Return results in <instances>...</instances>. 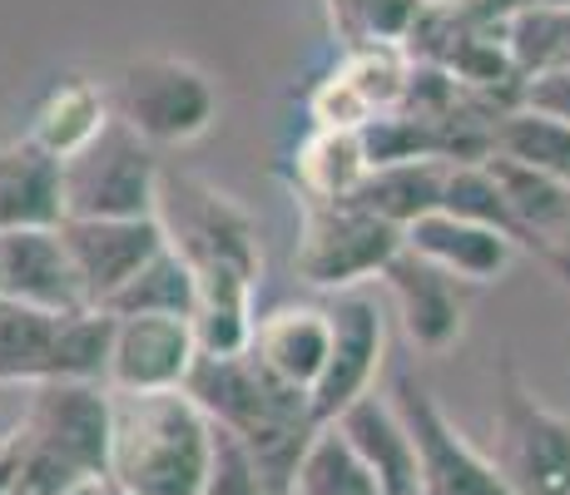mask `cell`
I'll use <instances>...</instances> for the list:
<instances>
[{
	"label": "cell",
	"mask_w": 570,
	"mask_h": 495,
	"mask_svg": "<svg viewBox=\"0 0 570 495\" xmlns=\"http://www.w3.org/2000/svg\"><path fill=\"white\" fill-rule=\"evenodd\" d=\"M65 174V218H149L159 198V149L145 145L135 129H125L115 115L100 135L70 159H60Z\"/></svg>",
	"instance_id": "52a82bcc"
},
{
	"label": "cell",
	"mask_w": 570,
	"mask_h": 495,
	"mask_svg": "<svg viewBox=\"0 0 570 495\" xmlns=\"http://www.w3.org/2000/svg\"><path fill=\"white\" fill-rule=\"evenodd\" d=\"M155 218L164 244L194 273V347L199 357H238L254 337V293L263 273L258 224L244 204L194 174H159Z\"/></svg>",
	"instance_id": "6da1fadb"
},
{
	"label": "cell",
	"mask_w": 570,
	"mask_h": 495,
	"mask_svg": "<svg viewBox=\"0 0 570 495\" xmlns=\"http://www.w3.org/2000/svg\"><path fill=\"white\" fill-rule=\"evenodd\" d=\"M214 422L184 387L109 392L105 481L125 495H199Z\"/></svg>",
	"instance_id": "3957f363"
},
{
	"label": "cell",
	"mask_w": 570,
	"mask_h": 495,
	"mask_svg": "<svg viewBox=\"0 0 570 495\" xmlns=\"http://www.w3.org/2000/svg\"><path fill=\"white\" fill-rule=\"evenodd\" d=\"M105 90L109 115L155 149H179L204 139L224 109L214 75L199 70L194 60H179V55H139Z\"/></svg>",
	"instance_id": "5b68a950"
},
{
	"label": "cell",
	"mask_w": 570,
	"mask_h": 495,
	"mask_svg": "<svg viewBox=\"0 0 570 495\" xmlns=\"http://www.w3.org/2000/svg\"><path fill=\"white\" fill-rule=\"evenodd\" d=\"M327 26H333L337 46H372V40H407L416 16L426 10V0H323Z\"/></svg>",
	"instance_id": "f546056e"
},
{
	"label": "cell",
	"mask_w": 570,
	"mask_h": 495,
	"mask_svg": "<svg viewBox=\"0 0 570 495\" xmlns=\"http://www.w3.org/2000/svg\"><path fill=\"white\" fill-rule=\"evenodd\" d=\"M377 283H387L392 303L402 313L412 347L426 357H442L466 337V293L452 273H442L436 263H426L422 253L397 248L382 263Z\"/></svg>",
	"instance_id": "4fadbf2b"
},
{
	"label": "cell",
	"mask_w": 570,
	"mask_h": 495,
	"mask_svg": "<svg viewBox=\"0 0 570 495\" xmlns=\"http://www.w3.org/2000/svg\"><path fill=\"white\" fill-rule=\"evenodd\" d=\"M109 317H189L194 313V273L164 244L135 278L100 307Z\"/></svg>",
	"instance_id": "d4e9b609"
},
{
	"label": "cell",
	"mask_w": 570,
	"mask_h": 495,
	"mask_svg": "<svg viewBox=\"0 0 570 495\" xmlns=\"http://www.w3.org/2000/svg\"><path fill=\"white\" fill-rule=\"evenodd\" d=\"M0 297L46 307V313L90 307L60 228H10V234H0Z\"/></svg>",
	"instance_id": "9a60e30c"
},
{
	"label": "cell",
	"mask_w": 570,
	"mask_h": 495,
	"mask_svg": "<svg viewBox=\"0 0 570 495\" xmlns=\"http://www.w3.org/2000/svg\"><path fill=\"white\" fill-rule=\"evenodd\" d=\"M333 426L353 442V451L367 461V471L377 476L382 495H416V461H412V442L402 432L397 412L382 402L377 392L357 396L347 412L333 416Z\"/></svg>",
	"instance_id": "d6986e66"
},
{
	"label": "cell",
	"mask_w": 570,
	"mask_h": 495,
	"mask_svg": "<svg viewBox=\"0 0 570 495\" xmlns=\"http://www.w3.org/2000/svg\"><path fill=\"white\" fill-rule=\"evenodd\" d=\"M55 327H60V313L0 297V382H30V387L46 382L55 357Z\"/></svg>",
	"instance_id": "484cf974"
},
{
	"label": "cell",
	"mask_w": 570,
	"mask_h": 495,
	"mask_svg": "<svg viewBox=\"0 0 570 495\" xmlns=\"http://www.w3.org/2000/svg\"><path fill=\"white\" fill-rule=\"evenodd\" d=\"M382 347H387L382 307L372 303L363 288L333 293V303H327V357H323V372H317V382L308 392L317 426L333 422L357 396L372 392L377 367H382Z\"/></svg>",
	"instance_id": "8fae6325"
},
{
	"label": "cell",
	"mask_w": 570,
	"mask_h": 495,
	"mask_svg": "<svg viewBox=\"0 0 570 495\" xmlns=\"http://www.w3.org/2000/svg\"><path fill=\"white\" fill-rule=\"evenodd\" d=\"M436 208H446V214H456V218H471V224L497 228V234H507L517 248H531L525 244V234L517 228V218H511V208H507V198H501L497 179H491L487 159L481 164H446L442 204Z\"/></svg>",
	"instance_id": "f1b7e54d"
},
{
	"label": "cell",
	"mask_w": 570,
	"mask_h": 495,
	"mask_svg": "<svg viewBox=\"0 0 570 495\" xmlns=\"http://www.w3.org/2000/svg\"><path fill=\"white\" fill-rule=\"evenodd\" d=\"M65 253L75 263V278L90 307H105L139 268L164 248L159 218H65Z\"/></svg>",
	"instance_id": "7c38bea8"
},
{
	"label": "cell",
	"mask_w": 570,
	"mask_h": 495,
	"mask_svg": "<svg viewBox=\"0 0 570 495\" xmlns=\"http://www.w3.org/2000/svg\"><path fill=\"white\" fill-rule=\"evenodd\" d=\"M491 154L525 164V169L556 174V179L570 184V125H561V119H546V115L511 105L491 125Z\"/></svg>",
	"instance_id": "4316f807"
},
{
	"label": "cell",
	"mask_w": 570,
	"mask_h": 495,
	"mask_svg": "<svg viewBox=\"0 0 570 495\" xmlns=\"http://www.w3.org/2000/svg\"><path fill=\"white\" fill-rule=\"evenodd\" d=\"M65 224V174L60 159L30 145H0V234L10 228H60Z\"/></svg>",
	"instance_id": "e0dca14e"
},
{
	"label": "cell",
	"mask_w": 570,
	"mask_h": 495,
	"mask_svg": "<svg viewBox=\"0 0 570 495\" xmlns=\"http://www.w3.org/2000/svg\"><path fill=\"white\" fill-rule=\"evenodd\" d=\"M442 174H446V164H436V159L377 164V169H367V179L353 189V204H363L367 214L387 218L392 228H407L412 218L432 214V208L442 204Z\"/></svg>",
	"instance_id": "603a6c76"
},
{
	"label": "cell",
	"mask_w": 570,
	"mask_h": 495,
	"mask_svg": "<svg viewBox=\"0 0 570 495\" xmlns=\"http://www.w3.org/2000/svg\"><path fill=\"white\" fill-rule=\"evenodd\" d=\"M402 248V228L367 214L353 198H303L293 273L317 293H347L377 278L382 263Z\"/></svg>",
	"instance_id": "8992f818"
},
{
	"label": "cell",
	"mask_w": 570,
	"mask_h": 495,
	"mask_svg": "<svg viewBox=\"0 0 570 495\" xmlns=\"http://www.w3.org/2000/svg\"><path fill=\"white\" fill-rule=\"evenodd\" d=\"M194 357V327L189 317H115L105 362L109 392H169L184 387Z\"/></svg>",
	"instance_id": "5bb4252c"
},
{
	"label": "cell",
	"mask_w": 570,
	"mask_h": 495,
	"mask_svg": "<svg viewBox=\"0 0 570 495\" xmlns=\"http://www.w3.org/2000/svg\"><path fill=\"white\" fill-rule=\"evenodd\" d=\"M105 495H125V491H115V486H109V481H105Z\"/></svg>",
	"instance_id": "d590c367"
},
{
	"label": "cell",
	"mask_w": 570,
	"mask_h": 495,
	"mask_svg": "<svg viewBox=\"0 0 570 495\" xmlns=\"http://www.w3.org/2000/svg\"><path fill=\"white\" fill-rule=\"evenodd\" d=\"M367 169L372 164L357 129L313 125L293 154V189H298V198H353Z\"/></svg>",
	"instance_id": "7402d4cb"
},
{
	"label": "cell",
	"mask_w": 570,
	"mask_h": 495,
	"mask_svg": "<svg viewBox=\"0 0 570 495\" xmlns=\"http://www.w3.org/2000/svg\"><path fill=\"white\" fill-rule=\"evenodd\" d=\"M487 169H491V179H497L501 198H507L517 228L525 234V244H531V253L561 244L566 224H570V184L556 179V174L511 164V159H501V154H491Z\"/></svg>",
	"instance_id": "44dd1931"
},
{
	"label": "cell",
	"mask_w": 570,
	"mask_h": 495,
	"mask_svg": "<svg viewBox=\"0 0 570 495\" xmlns=\"http://www.w3.org/2000/svg\"><path fill=\"white\" fill-rule=\"evenodd\" d=\"M541 258H546V268L556 273V283H561V288H570V244H551V248H541Z\"/></svg>",
	"instance_id": "d6a6232c"
},
{
	"label": "cell",
	"mask_w": 570,
	"mask_h": 495,
	"mask_svg": "<svg viewBox=\"0 0 570 495\" xmlns=\"http://www.w3.org/2000/svg\"><path fill=\"white\" fill-rule=\"evenodd\" d=\"M517 109H531V115H546V119H561V125H570V60L521 75Z\"/></svg>",
	"instance_id": "1f68e13d"
},
{
	"label": "cell",
	"mask_w": 570,
	"mask_h": 495,
	"mask_svg": "<svg viewBox=\"0 0 570 495\" xmlns=\"http://www.w3.org/2000/svg\"><path fill=\"white\" fill-rule=\"evenodd\" d=\"M258 367H268L278 382L298 392H313L317 372L327 357V307L298 303V307H273L268 317H254V337H248Z\"/></svg>",
	"instance_id": "ac0fdd59"
},
{
	"label": "cell",
	"mask_w": 570,
	"mask_h": 495,
	"mask_svg": "<svg viewBox=\"0 0 570 495\" xmlns=\"http://www.w3.org/2000/svg\"><path fill=\"white\" fill-rule=\"evenodd\" d=\"M491 466L511 495H570V416L531 392L511 352L491 372Z\"/></svg>",
	"instance_id": "277c9868"
},
{
	"label": "cell",
	"mask_w": 570,
	"mask_h": 495,
	"mask_svg": "<svg viewBox=\"0 0 570 495\" xmlns=\"http://www.w3.org/2000/svg\"><path fill=\"white\" fill-rule=\"evenodd\" d=\"M199 495H268L258 481L254 456L244 451L234 432L214 426V446H208V471H204V491Z\"/></svg>",
	"instance_id": "4dcf8cb0"
},
{
	"label": "cell",
	"mask_w": 570,
	"mask_h": 495,
	"mask_svg": "<svg viewBox=\"0 0 570 495\" xmlns=\"http://www.w3.org/2000/svg\"><path fill=\"white\" fill-rule=\"evenodd\" d=\"M20 432L70 481H105L109 387L105 382H36Z\"/></svg>",
	"instance_id": "9c48e42d"
},
{
	"label": "cell",
	"mask_w": 570,
	"mask_h": 495,
	"mask_svg": "<svg viewBox=\"0 0 570 495\" xmlns=\"http://www.w3.org/2000/svg\"><path fill=\"white\" fill-rule=\"evenodd\" d=\"M501 46H507L517 75H531V70H546V65L570 60V10L541 6V0H521L517 16L507 20Z\"/></svg>",
	"instance_id": "83f0119b"
},
{
	"label": "cell",
	"mask_w": 570,
	"mask_h": 495,
	"mask_svg": "<svg viewBox=\"0 0 570 495\" xmlns=\"http://www.w3.org/2000/svg\"><path fill=\"white\" fill-rule=\"evenodd\" d=\"M561 244H570V224H566V238H561Z\"/></svg>",
	"instance_id": "8d00e7d4"
},
{
	"label": "cell",
	"mask_w": 570,
	"mask_h": 495,
	"mask_svg": "<svg viewBox=\"0 0 570 495\" xmlns=\"http://www.w3.org/2000/svg\"><path fill=\"white\" fill-rule=\"evenodd\" d=\"M541 6H556V10H570V0H541Z\"/></svg>",
	"instance_id": "e575fe53"
},
{
	"label": "cell",
	"mask_w": 570,
	"mask_h": 495,
	"mask_svg": "<svg viewBox=\"0 0 570 495\" xmlns=\"http://www.w3.org/2000/svg\"><path fill=\"white\" fill-rule=\"evenodd\" d=\"M65 495H105V481H80V486H70Z\"/></svg>",
	"instance_id": "836d02e7"
},
{
	"label": "cell",
	"mask_w": 570,
	"mask_h": 495,
	"mask_svg": "<svg viewBox=\"0 0 570 495\" xmlns=\"http://www.w3.org/2000/svg\"><path fill=\"white\" fill-rule=\"evenodd\" d=\"M412 85V55L397 40H372V46H347L337 65L313 80L308 90V115L313 125L333 129H363L367 119L392 115L407 105Z\"/></svg>",
	"instance_id": "30bf717a"
},
{
	"label": "cell",
	"mask_w": 570,
	"mask_h": 495,
	"mask_svg": "<svg viewBox=\"0 0 570 495\" xmlns=\"http://www.w3.org/2000/svg\"><path fill=\"white\" fill-rule=\"evenodd\" d=\"M184 392L214 426L234 432L244 451L254 456L258 481L268 495H288L293 466H298L303 446L317 432L308 392L278 382L268 367H258L254 352L238 357H194Z\"/></svg>",
	"instance_id": "7a4b0ae2"
},
{
	"label": "cell",
	"mask_w": 570,
	"mask_h": 495,
	"mask_svg": "<svg viewBox=\"0 0 570 495\" xmlns=\"http://www.w3.org/2000/svg\"><path fill=\"white\" fill-rule=\"evenodd\" d=\"M105 125H109V90L100 80H85V75H65L36 105L26 139L40 145L46 154H55V159H70V154L90 145Z\"/></svg>",
	"instance_id": "ffe728a7"
},
{
	"label": "cell",
	"mask_w": 570,
	"mask_h": 495,
	"mask_svg": "<svg viewBox=\"0 0 570 495\" xmlns=\"http://www.w3.org/2000/svg\"><path fill=\"white\" fill-rule=\"evenodd\" d=\"M402 248L422 253L426 263L452 273L456 283L507 278V268L521 253L507 234H497V228H487V224H471V218H456V214H446V208H432V214L412 218V224L402 228Z\"/></svg>",
	"instance_id": "2e32d148"
},
{
	"label": "cell",
	"mask_w": 570,
	"mask_h": 495,
	"mask_svg": "<svg viewBox=\"0 0 570 495\" xmlns=\"http://www.w3.org/2000/svg\"><path fill=\"white\" fill-rule=\"evenodd\" d=\"M387 406L397 412L402 432L412 442V461H416V495H511L501 486L491 456H481L476 446L456 432V422L436 406V396L402 372L392 382Z\"/></svg>",
	"instance_id": "ba28073f"
},
{
	"label": "cell",
	"mask_w": 570,
	"mask_h": 495,
	"mask_svg": "<svg viewBox=\"0 0 570 495\" xmlns=\"http://www.w3.org/2000/svg\"><path fill=\"white\" fill-rule=\"evenodd\" d=\"M288 495H382L377 476L367 471V461L353 451L333 422H323L303 446L298 466H293Z\"/></svg>",
	"instance_id": "cb8c5ba5"
}]
</instances>
